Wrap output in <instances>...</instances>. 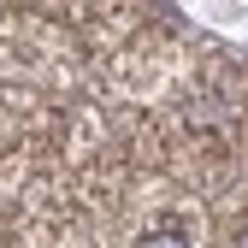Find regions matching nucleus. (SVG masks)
<instances>
[{"label": "nucleus", "instance_id": "f03ea898", "mask_svg": "<svg viewBox=\"0 0 248 248\" xmlns=\"http://www.w3.org/2000/svg\"><path fill=\"white\" fill-rule=\"evenodd\" d=\"M236 248H248V231H242V236H236Z\"/></svg>", "mask_w": 248, "mask_h": 248}, {"label": "nucleus", "instance_id": "f257e3e1", "mask_svg": "<svg viewBox=\"0 0 248 248\" xmlns=\"http://www.w3.org/2000/svg\"><path fill=\"white\" fill-rule=\"evenodd\" d=\"M136 248H189V236H183V231H148Z\"/></svg>", "mask_w": 248, "mask_h": 248}]
</instances>
